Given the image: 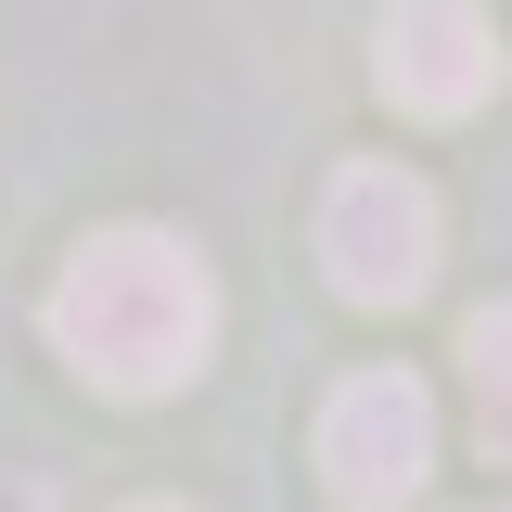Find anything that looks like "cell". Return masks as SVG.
Returning a JSON list of instances; mask_svg holds the SVG:
<instances>
[{"label":"cell","mask_w":512,"mask_h":512,"mask_svg":"<svg viewBox=\"0 0 512 512\" xmlns=\"http://www.w3.org/2000/svg\"><path fill=\"white\" fill-rule=\"evenodd\" d=\"M52 346L103 397H180L205 372V346H218V282H205V256L180 231H141V218L90 231L52 282Z\"/></svg>","instance_id":"cell-1"},{"label":"cell","mask_w":512,"mask_h":512,"mask_svg":"<svg viewBox=\"0 0 512 512\" xmlns=\"http://www.w3.org/2000/svg\"><path fill=\"white\" fill-rule=\"evenodd\" d=\"M436 244H448V218L410 167H333V192H320V269H333L346 308H410L436 282Z\"/></svg>","instance_id":"cell-2"},{"label":"cell","mask_w":512,"mask_h":512,"mask_svg":"<svg viewBox=\"0 0 512 512\" xmlns=\"http://www.w3.org/2000/svg\"><path fill=\"white\" fill-rule=\"evenodd\" d=\"M436 474V397L410 372H346L320 397V487L346 512H397Z\"/></svg>","instance_id":"cell-3"},{"label":"cell","mask_w":512,"mask_h":512,"mask_svg":"<svg viewBox=\"0 0 512 512\" xmlns=\"http://www.w3.org/2000/svg\"><path fill=\"white\" fill-rule=\"evenodd\" d=\"M372 77H384L397 116H474V103L500 90V39H487L474 0H384Z\"/></svg>","instance_id":"cell-4"},{"label":"cell","mask_w":512,"mask_h":512,"mask_svg":"<svg viewBox=\"0 0 512 512\" xmlns=\"http://www.w3.org/2000/svg\"><path fill=\"white\" fill-rule=\"evenodd\" d=\"M461 372H474V436L512 461V295H487L461 320Z\"/></svg>","instance_id":"cell-5"},{"label":"cell","mask_w":512,"mask_h":512,"mask_svg":"<svg viewBox=\"0 0 512 512\" xmlns=\"http://www.w3.org/2000/svg\"><path fill=\"white\" fill-rule=\"evenodd\" d=\"M141 512H167V500H141Z\"/></svg>","instance_id":"cell-6"},{"label":"cell","mask_w":512,"mask_h":512,"mask_svg":"<svg viewBox=\"0 0 512 512\" xmlns=\"http://www.w3.org/2000/svg\"><path fill=\"white\" fill-rule=\"evenodd\" d=\"M487 512H512V500H487Z\"/></svg>","instance_id":"cell-7"}]
</instances>
